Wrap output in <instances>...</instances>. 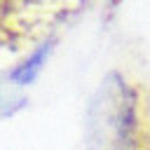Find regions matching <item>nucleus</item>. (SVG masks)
<instances>
[{"label": "nucleus", "mask_w": 150, "mask_h": 150, "mask_svg": "<svg viewBox=\"0 0 150 150\" xmlns=\"http://www.w3.org/2000/svg\"><path fill=\"white\" fill-rule=\"evenodd\" d=\"M49 54H52V42H45V45H40L28 59H23L12 73H9V80L16 84V87H26V84H30L38 75H40V70L45 68V63H47V59H49Z\"/></svg>", "instance_id": "obj_2"}, {"label": "nucleus", "mask_w": 150, "mask_h": 150, "mask_svg": "<svg viewBox=\"0 0 150 150\" xmlns=\"http://www.w3.org/2000/svg\"><path fill=\"white\" fill-rule=\"evenodd\" d=\"M91 150H136L138 148V110L136 94L117 75L108 77L98 89L89 110Z\"/></svg>", "instance_id": "obj_1"}]
</instances>
